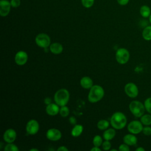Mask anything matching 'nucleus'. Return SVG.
I'll use <instances>...</instances> for the list:
<instances>
[{
  "label": "nucleus",
  "mask_w": 151,
  "mask_h": 151,
  "mask_svg": "<svg viewBox=\"0 0 151 151\" xmlns=\"http://www.w3.org/2000/svg\"><path fill=\"white\" fill-rule=\"evenodd\" d=\"M111 126L117 130L123 129L127 124V118L124 113L120 111L114 113L110 118Z\"/></svg>",
  "instance_id": "obj_1"
},
{
  "label": "nucleus",
  "mask_w": 151,
  "mask_h": 151,
  "mask_svg": "<svg viewBox=\"0 0 151 151\" xmlns=\"http://www.w3.org/2000/svg\"><path fill=\"white\" fill-rule=\"evenodd\" d=\"M104 96V90L100 85H93L90 88L88 94V100L90 103H94L100 101Z\"/></svg>",
  "instance_id": "obj_2"
},
{
  "label": "nucleus",
  "mask_w": 151,
  "mask_h": 151,
  "mask_svg": "<svg viewBox=\"0 0 151 151\" xmlns=\"http://www.w3.org/2000/svg\"><path fill=\"white\" fill-rule=\"evenodd\" d=\"M70 99V93L66 88H60L54 94V100L56 104L61 107L66 106Z\"/></svg>",
  "instance_id": "obj_3"
},
{
  "label": "nucleus",
  "mask_w": 151,
  "mask_h": 151,
  "mask_svg": "<svg viewBox=\"0 0 151 151\" xmlns=\"http://www.w3.org/2000/svg\"><path fill=\"white\" fill-rule=\"evenodd\" d=\"M129 107L130 112L136 117H140L145 113V106L139 101L133 100L131 101Z\"/></svg>",
  "instance_id": "obj_4"
},
{
  "label": "nucleus",
  "mask_w": 151,
  "mask_h": 151,
  "mask_svg": "<svg viewBox=\"0 0 151 151\" xmlns=\"http://www.w3.org/2000/svg\"><path fill=\"white\" fill-rule=\"evenodd\" d=\"M116 60L120 64L127 63L130 58V53L129 51L124 48H119L116 52Z\"/></svg>",
  "instance_id": "obj_5"
},
{
  "label": "nucleus",
  "mask_w": 151,
  "mask_h": 151,
  "mask_svg": "<svg viewBox=\"0 0 151 151\" xmlns=\"http://www.w3.org/2000/svg\"><path fill=\"white\" fill-rule=\"evenodd\" d=\"M35 44L40 47L45 48L51 45V39L48 35L45 33L38 34L35 38Z\"/></svg>",
  "instance_id": "obj_6"
},
{
  "label": "nucleus",
  "mask_w": 151,
  "mask_h": 151,
  "mask_svg": "<svg viewBox=\"0 0 151 151\" xmlns=\"http://www.w3.org/2000/svg\"><path fill=\"white\" fill-rule=\"evenodd\" d=\"M143 128V124L139 120H133L127 125L128 131L130 133L134 134H137L142 132Z\"/></svg>",
  "instance_id": "obj_7"
},
{
  "label": "nucleus",
  "mask_w": 151,
  "mask_h": 151,
  "mask_svg": "<svg viewBox=\"0 0 151 151\" xmlns=\"http://www.w3.org/2000/svg\"><path fill=\"white\" fill-rule=\"evenodd\" d=\"M26 132L30 135H34L38 133L40 129V124L35 119H31L29 120L25 127Z\"/></svg>",
  "instance_id": "obj_8"
},
{
  "label": "nucleus",
  "mask_w": 151,
  "mask_h": 151,
  "mask_svg": "<svg viewBox=\"0 0 151 151\" xmlns=\"http://www.w3.org/2000/svg\"><path fill=\"white\" fill-rule=\"evenodd\" d=\"M124 92L130 98H135L139 94L137 86L133 83H128L124 86Z\"/></svg>",
  "instance_id": "obj_9"
},
{
  "label": "nucleus",
  "mask_w": 151,
  "mask_h": 151,
  "mask_svg": "<svg viewBox=\"0 0 151 151\" xmlns=\"http://www.w3.org/2000/svg\"><path fill=\"white\" fill-rule=\"evenodd\" d=\"M28 59V54L22 50L18 51L14 57V60L15 63L18 65H25Z\"/></svg>",
  "instance_id": "obj_10"
},
{
  "label": "nucleus",
  "mask_w": 151,
  "mask_h": 151,
  "mask_svg": "<svg viewBox=\"0 0 151 151\" xmlns=\"http://www.w3.org/2000/svg\"><path fill=\"white\" fill-rule=\"evenodd\" d=\"M62 136L61 132L56 128H51L46 132L47 138L51 141H58Z\"/></svg>",
  "instance_id": "obj_11"
},
{
  "label": "nucleus",
  "mask_w": 151,
  "mask_h": 151,
  "mask_svg": "<svg viewBox=\"0 0 151 151\" xmlns=\"http://www.w3.org/2000/svg\"><path fill=\"white\" fill-rule=\"evenodd\" d=\"M11 5L8 0L0 1V15L2 17H6L10 12Z\"/></svg>",
  "instance_id": "obj_12"
},
{
  "label": "nucleus",
  "mask_w": 151,
  "mask_h": 151,
  "mask_svg": "<svg viewBox=\"0 0 151 151\" xmlns=\"http://www.w3.org/2000/svg\"><path fill=\"white\" fill-rule=\"evenodd\" d=\"M17 138V132L13 129H8L5 131L3 134L4 140L7 143H14Z\"/></svg>",
  "instance_id": "obj_13"
},
{
  "label": "nucleus",
  "mask_w": 151,
  "mask_h": 151,
  "mask_svg": "<svg viewBox=\"0 0 151 151\" xmlns=\"http://www.w3.org/2000/svg\"><path fill=\"white\" fill-rule=\"evenodd\" d=\"M60 109V106L57 104H56L55 103H51L47 105L45 108V111L47 114L53 116L59 113Z\"/></svg>",
  "instance_id": "obj_14"
},
{
  "label": "nucleus",
  "mask_w": 151,
  "mask_h": 151,
  "mask_svg": "<svg viewBox=\"0 0 151 151\" xmlns=\"http://www.w3.org/2000/svg\"><path fill=\"white\" fill-rule=\"evenodd\" d=\"M123 142L129 146H135L137 142V139L134 134L129 133L124 136Z\"/></svg>",
  "instance_id": "obj_15"
},
{
  "label": "nucleus",
  "mask_w": 151,
  "mask_h": 151,
  "mask_svg": "<svg viewBox=\"0 0 151 151\" xmlns=\"http://www.w3.org/2000/svg\"><path fill=\"white\" fill-rule=\"evenodd\" d=\"M80 86L84 89H90L93 86V80L88 76L82 77L80 81Z\"/></svg>",
  "instance_id": "obj_16"
},
{
  "label": "nucleus",
  "mask_w": 151,
  "mask_h": 151,
  "mask_svg": "<svg viewBox=\"0 0 151 151\" xmlns=\"http://www.w3.org/2000/svg\"><path fill=\"white\" fill-rule=\"evenodd\" d=\"M50 51L54 54H60L63 51V47L60 42H53L49 47Z\"/></svg>",
  "instance_id": "obj_17"
},
{
  "label": "nucleus",
  "mask_w": 151,
  "mask_h": 151,
  "mask_svg": "<svg viewBox=\"0 0 151 151\" xmlns=\"http://www.w3.org/2000/svg\"><path fill=\"white\" fill-rule=\"evenodd\" d=\"M116 136V130L114 128H107L103 134V139L106 140H111Z\"/></svg>",
  "instance_id": "obj_18"
},
{
  "label": "nucleus",
  "mask_w": 151,
  "mask_h": 151,
  "mask_svg": "<svg viewBox=\"0 0 151 151\" xmlns=\"http://www.w3.org/2000/svg\"><path fill=\"white\" fill-rule=\"evenodd\" d=\"M83 126L81 124H75L71 131V134L74 137H78L83 132Z\"/></svg>",
  "instance_id": "obj_19"
},
{
  "label": "nucleus",
  "mask_w": 151,
  "mask_h": 151,
  "mask_svg": "<svg viewBox=\"0 0 151 151\" xmlns=\"http://www.w3.org/2000/svg\"><path fill=\"white\" fill-rule=\"evenodd\" d=\"M139 12L142 17L146 18L150 17L151 14V9L149 6L146 5H143L140 8Z\"/></svg>",
  "instance_id": "obj_20"
},
{
  "label": "nucleus",
  "mask_w": 151,
  "mask_h": 151,
  "mask_svg": "<svg viewBox=\"0 0 151 151\" xmlns=\"http://www.w3.org/2000/svg\"><path fill=\"white\" fill-rule=\"evenodd\" d=\"M142 37L146 41L151 40V25L146 26L142 31Z\"/></svg>",
  "instance_id": "obj_21"
},
{
  "label": "nucleus",
  "mask_w": 151,
  "mask_h": 151,
  "mask_svg": "<svg viewBox=\"0 0 151 151\" xmlns=\"http://www.w3.org/2000/svg\"><path fill=\"white\" fill-rule=\"evenodd\" d=\"M109 126V122L105 119H101L97 122V127L99 130H105Z\"/></svg>",
  "instance_id": "obj_22"
},
{
  "label": "nucleus",
  "mask_w": 151,
  "mask_h": 151,
  "mask_svg": "<svg viewBox=\"0 0 151 151\" xmlns=\"http://www.w3.org/2000/svg\"><path fill=\"white\" fill-rule=\"evenodd\" d=\"M140 122L145 126H149L151 124V115L149 114H143L140 117Z\"/></svg>",
  "instance_id": "obj_23"
},
{
  "label": "nucleus",
  "mask_w": 151,
  "mask_h": 151,
  "mask_svg": "<svg viewBox=\"0 0 151 151\" xmlns=\"http://www.w3.org/2000/svg\"><path fill=\"white\" fill-rule=\"evenodd\" d=\"M103 142V141L101 136H100L99 134H97L94 136L93 139V144L94 146H97V147L101 146Z\"/></svg>",
  "instance_id": "obj_24"
},
{
  "label": "nucleus",
  "mask_w": 151,
  "mask_h": 151,
  "mask_svg": "<svg viewBox=\"0 0 151 151\" xmlns=\"http://www.w3.org/2000/svg\"><path fill=\"white\" fill-rule=\"evenodd\" d=\"M70 113V109L67 106H61L60 109L59 114L63 117H66L69 115Z\"/></svg>",
  "instance_id": "obj_25"
},
{
  "label": "nucleus",
  "mask_w": 151,
  "mask_h": 151,
  "mask_svg": "<svg viewBox=\"0 0 151 151\" xmlns=\"http://www.w3.org/2000/svg\"><path fill=\"white\" fill-rule=\"evenodd\" d=\"M5 151H18L19 149L17 146L13 143H7V145L4 147Z\"/></svg>",
  "instance_id": "obj_26"
},
{
  "label": "nucleus",
  "mask_w": 151,
  "mask_h": 151,
  "mask_svg": "<svg viewBox=\"0 0 151 151\" xmlns=\"http://www.w3.org/2000/svg\"><path fill=\"white\" fill-rule=\"evenodd\" d=\"M145 110L150 114H151V97L146 99L144 102Z\"/></svg>",
  "instance_id": "obj_27"
},
{
  "label": "nucleus",
  "mask_w": 151,
  "mask_h": 151,
  "mask_svg": "<svg viewBox=\"0 0 151 151\" xmlns=\"http://www.w3.org/2000/svg\"><path fill=\"white\" fill-rule=\"evenodd\" d=\"M83 6L86 8H91L94 3V0H81Z\"/></svg>",
  "instance_id": "obj_28"
},
{
  "label": "nucleus",
  "mask_w": 151,
  "mask_h": 151,
  "mask_svg": "<svg viewBox=\"0 0 151 151\" xmlns=\"http://www.w3.org/2000/svg\"><path fill=\"white\" fill-rule=\"evenodd\" d=\"M111 147V144L109 142V140H106L104 141L101 145L102 149L104 150H110V148Z\"/></svg>",
  "instance_id": "obj_29"
},
{
  "label": "nucleus",
  "mask_w": 151,
  "mask_h": 151,
  "mask_svg": "<svg viewBox=\"0 0 151 151\" xmlns=\"http://www.w3.org/2000/svg\"><path fill=\"white\" fill-rule=\"evenodd\" d=\"M142 132L146 136L151 135V127H149V126H146L143 128Z\"/></svg>",
  "instance_id": "obj_30"
},
{
  "label": "nucleus",
  "mask_w": 151,
  "mask_h": 151,
  "mask_svg": "<svg viewBox=\"0 0 151 151\" xmlns=\"http://www.w3.org/2000/svg\"><path fill=\"white\" fill-rule=\"evenodd\" d=\"M119 150H120V151H129L130 150L129 146L124 143L123 144H121L119 147Z\"/></svg>",
  "instance_id": "obj_31"
},
{
  "label": "nucleus",
  "mask_w": 151,
  "mask_h": 151,
  "mask_svg": "<svg viewBox=\"0 0 151 151\" xmlns=\"http://www.w3.org/2000/svg\"><path fill=\"white\" fill-rule=\"evenodd\" d=\"M11 2V6L12 8H18V6H19L20 4H21V1L20 0H11L10 1Z\"/></svg>",
  "instance_id": "obj_32"
},
{
  "label": "nucleus",
  "mask_w": 151,
  "mask_h": 151,
  "mask_svg": "<svg viewBox=\"0 0 151 151\" xmlns=\"http://www.w3.org/2000/svg\"><path fill=\"white\" fill-rule=\"evenodd\" d=\"M129 1L130 0H117V2L119 5L124 6L127 5L129 3Z\"/></svg>",
  "instance_id": "obj_33"
},
{
  "label": "nucleus",
  "mask_w": 151,
  "mask_h": 151,
  "mask_svg": "<svg viewBox=\"0 0 151 151\" xmlns=\"http://www.w3.org/2000/svg\"><path fill=\"white\" fill-rule=\"evenodd\" d=\"M69 122L72 124H76L77 120H76V119L74 116H71L69 118Z\"/></svg>",
  "instance_id": "obj_34"
},
{
  "label": "nucleus",
  "mask_w": 151,
  "mask_h": 151,
  "mask_svg": "<svg viewBox=\"0 0 151 151\" xmlns=\"http://www.w3.org/2000/svg\"><path fill=\"white\" fill-rule=\"evenodd\" d=\"M57 151H68V149L65 146H61L57 149Z\"/></svg>",
  "instance_id": "obj_35"
},
{
  "label": "nucleus",
  "mask_w": 151,
  "mask_h": 151,
  "mask_svg": "<svg viewBox=\"0 0 151 151\" xmlns=\"http://www.w3.org/2000/svg\"><path fill=\"white\" fill-rule=\"evenodd\" d=\"M51 103H52V100H51V99L50 97H47L45 98V99H44V103L46 105H48V104H50Z\"/></svg>",
  "instance_id": "obj_36"
},
{
  "label": "nucleus",
  "mask_w": 151,
  "mask_h": 151,
  "mask_svg": "<svg viewBox=\"0 0 151 151\" xmlns=\"http://www.w3.org/2000/svg\"><path fill=\"white\" fill-rule=\"evenodd\" d=\"M101 149L97 146H93L91 149V151H101Z\"/></svg>",
  "instance_id": "obj_37"
},
{
  "label": "nucleus",
  "mask_w": 151,
  "mask_h": 151,
  "mask_svg": "<svg viewBox=\"0 0 151 151\" xmlns=\"http://www.w3.org/2000/svg\"><path fill=\"white\" fill-rule=\"evenodd\" d=\"M136 151H145V149L142 147H139L136 149Z\"/></svg>",
  "instance_id": "obj_38"
},
{
  "label": "nucleus",
  "mask_w": 151,
  "mask_h": 151,
  "mask_svg": "<svg viewBox=\"0 0 151 151\" xmlns=\"http://www.w3.org/2000/svg\"><path fill=\"white\" fill-rule=\"evenodd\" d=\"M29 151H38V149L32 148V149H31L29 150Z\"/></svg>",
  "instance_id": "obj_39"
},
{
  "label": "nucleus",
  "mask_w": 151,
  "mask_h": 151,
  "mask_svg": "<svg viewBox=\"0 0 151 151\" xmlns=\"http://www.w3.org/2000/svg\"><path fill=\"white\" fill-rule=\"evenodd\" d=\"M149 22H150V23L151 24V14H150V17H149Z\"/></svg>",
  "instance_id": "obj_40"
},
{
  "label": "nucleus",
  "mask_w": 151,
  "mask_h": 151,
  "mask_svg": "<svg viewBox=\"0 0 151 151\" xmlns=\"http://www.w3.org/2000/svg\"><path fill=\"white\" fill-rule=\"evenodd\" d=\"M117 149H110V151H117Z\"/></svg>",
  "instance_id": "obj_41"
}]
</instances>
